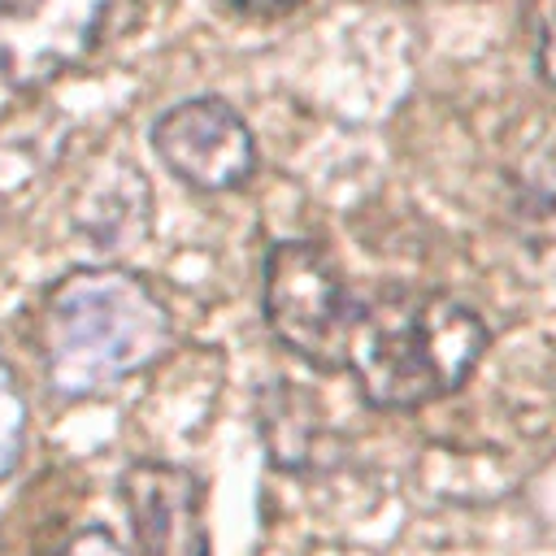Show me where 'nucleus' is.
<instances>
[{
	"label": "nucleus",
	"instance_id": "f03ea898",
	"mask_svg": "<svg viewBox=\"0 0 556 556\" xmlns=\"http://www.w3.org/2000/svg\"><path fill=\"white\" fill-rule=\"evenodd\" d=\"M486 343L491 330L465 300L387 282L356 295L348 374L369 408H426L469 382Z\"/></svg>",
	"mask_w": 556,
	"mask_h": 556
},
{
	"label": "nucleus",
	"instance_id": "423d86ee",
	"mask_svg": "<svg viewBox=\"0 0 556 556\" xmlns=\"http://www.w3.org/2000/svg\"><path fill=\"white\" fill-rule=\"evenodd\" d=\"M122 504L143 556H208L204 482L174 460H130Z\"/></svg>",
	"mask_w": 556,
	"mask_h": 556
},
{
	"label": "nucleus",
	"instance_id": "39448f33",
	"mask_svg": "<svg viewBox=\"0 0 556 556\" xmlns=\"http://www.w3.org/2000/svg\"><path fill=\"white\" fill-rule=\"evenodd\" d=\"M152 152L191 191L222 195L256 174V139L243 113L222 96H191L152 117Z\"/></svg>",
	"mask_w": 556,
	"mask_h": 556
},
{
	"label": "nucleus",
	"instance_id": "f257e3e1",
	"mask_svg": "<svg viewBox=\"0 0 556 556\" xmlns=\"http://www.w3.org/2000/svg\"><path fill=\"white\" fill-rule=\"evenodd\" d=\"M174 343L169 304L156 287L117 265L61 274L35 317L43 382L61 400H96L143 374Z\"/></svg>",
	"mask_w": 556,
	"mask_h": 556
},
{
	"label": "nucleus",
	"instance_id": "20e7f679",
	"mask_svg": "<svg viewBox=\"0 0 556 556\" xmlns=\"http://www.w3.org/2000/svg\"><path fill=\"white\" fill-rule=\"evenodd\" d=\"M113 13V0H0V87L39 91L78 70Z\"/></svg>",
	"mask_w": 556,
	"mask_h": 556
},
{
	"label": "nucleus",
	"instance_id": "f8f14e48",
	"mask_svg": "<svg viewBox=\"0 0 556 556\" xmlns=\"http://www.w3.org/2000/svg\"><path fill=\"white\" fill-rule=\"evenodd\" d=\"M230 9H239V13H287V9H295L300 0H226Z\"/></svg>",
	"mask_w": 556,
	"mask_h": 556
},
{
	"label": "nucleus",
	"instance_id": "0eeeda50",
	"mask_svg": "<svg viewBox=\"0 0 556 556\" xmlns=\"http://www.w3.org/2000/svg\"><path fill=\"white\" fill-rule=\"evenodd\" d=\"M70 222L104 252L135 248L152 230V187L139 165L104 156L70 195Z\"/></svg>",
	"mask_w": 556,
	"mask_h": 556
},
{
	"label": "nucleus",
	"instance_id": "7ed1b4c3",
	"mask_svg": "<svg viewBox=\"0 0 556 556\" xmlns=\"http://www.w3.org/2000/svg\"><path fill=\"white\" fill-rule=\"evenodd\" d=\"M261 313L269 334L317 374L348 369L356 291L317 239H274L265 248Z\"/></svg>",
	"mask_w": 556,
	"mask_h": 556
},
{
	"label": "nucleus",
	"instance_id": "6e6552de",
	"mask_svg": "<svg viewBox=\"0 0 556 556\" xmlns=\"http://www.w3.org/2000/svg\"><path fill=\"white\" fill-rule=\"evenodd\" d=\"M256 430L278 469H300L313 460L321 439V413L308 391H300L291 378H274L256 395Z\"/></svg>",
	"mask_w": 556,
	"mask_h": 556
},
{
	"label": "nucleus",
	"instance_id": "1a4fd4ad",
	"mask_svg": "<svg viewBox=\"0 0 556 556\" xmlns=\"http://www.w3.org/2000/svg\"><path fill=\"white\" fill-rule=\"evenodd\" d=\"M26 447V395L17 387V374L0 361V482L17 469Z\"/></svg>",
	"mask_w": 556,
	"mask_h": 556
},
{
	"label": "nucleus",
	"instance_id": "9b49d317",
	"mask_svg": "<svg viewBox=\"0 0 556 556\" xmlns=\"http://www.w3.org/2000/svg\"><path fill=\"white\" fill-rule=\"evenodd\" d=\"M56 556H130L104 526H87V530H78Z\"/></svg>",
	"mask_w": 556,
	"mask_h": 556
},
{
	"label": "nucleus",
	"instance_id": "9d476101",
	"mask_svg": "<svg viewBox=\"0 0 556 556\" xmlns=\"http://www.w3.org/2000/svg\"><path fill=\"white\" fill-rule=\"evenodd\" d=\"M530 48L539 78L556 87V0H530Z\"/></svg>",
	"mask_w": 556,
	"mask_h": 556
}]
</instances>
